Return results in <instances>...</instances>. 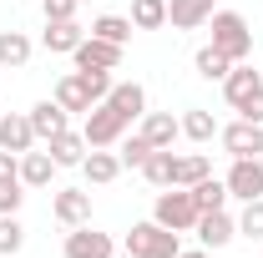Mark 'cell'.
Wrapping results in <instances>:
<instances>
[{
	"instance_id": "6da1fadb",
	"label": "cell",
	"mask_w": 263,
	"mask_h": 258,
	"mask_svg": "<svg viewBox=\"0 0 263 258\" xmlns=\"http://www.w3.org/2000/svg\"><path fill=\"white\" fill-rule=\"evenodd\" d=\"M208 26H213V46H218L228 61H248V51H253V31H248V21H243L238 10H213Z\"/></svg>"
},
{
	"instance_id": "7a4b0ae2",
	"label": "cell",
	"mask_w": 263,
	"mask_h": 258,
	"mask_svg": "<svg viewBox=\"0 0 263 258\" xmlns=\"http://www.w3.org/2000/svg\"><path fill=\"white\" fill-rule=\"evenodd\" d=\"M127 253L132 258H177V253H182V238H177L172 228H162L157 218H152V223H132Z\"/></svg>"
},
{
	"instance_id": "3957f363",
	"label": "cell",
	"mask_w": 263,
	"mask_h": 258,
	"mask_svg": "<svg viewBox=\"0 0 263 258\" xmlns=\"http://www.w3.org/2000/svg\"><path fill=\"white\" fill-rule=\"evenodd\" d=\"M152 218L162 228H172V233H193L197 228V202L187 188H167L162 197H157V208H152Z\"/></svg>"
},
{
	"instance_id": "277c9868",
	"label": "cell",
	"mask_w": 263,
	"mask_h": 258,
	"mask_svg": "<svg viewBox=\"0 0 263 258\" xmlns=\"http://www.w3.org/2000/svg\"><path fill=\"white\" fill-rule=\"evenodd\" d=\"M127 127H132L127 117H122L111 101H101V106H91V112H86V127H81V137H86V147H117Z\"/></svg>"
},
{
	"instance_id": "5b68a950",
	"label": "cell",
	"mask_w": 263,
	"mask_h": 258,
	"mask_svg": "<svg viewBox=\"0 0 263 258\" xmlns=\"http://www.w3.org/2000/svg\"><path fill=\"white\" fill-rule=\"evenodd\" d=\"M228 197H243V202H253V197H263V162L258 157H233L228 167Z\"/></svg>"
},
{
	"instance_id": "8992f818",
	"label": "cell",
	"mask_w": 263,
	"mask_h": 258,
	"mask_svg": "<svg viewBox=\"0 0 263 258\" xmlns=\"http://www.w3.org/2000/svg\"><path fill=\"white\" fill-rule=\"evenodd\" d=\"M71 56H76V71H117L122 66V46H111L101 35H86Z\"/></svg>"
},
{
	"instance_id": "52a82bcc",
	"label": "cell",
	"mask_w": 263,
	"mask_h": 258,
	"mask_svg": "<svg viewBox=\"0 0 263 258\" xmlns=\"http://www.w3.org/2000/svg\"><path fill=\"white\" fill-rule=\"evenodd\" d=\"M218 137H223V152H228V157H263V127L258 122H243V117H238V122L223 127Z\"/></svg>"
},
{
	"instance_id": "ba28073f",
	"label": "cell",
	"mask_w": 263,
	"mask_h": 258,
	"mask_svg": "<svg viewBox=\"0 0 263 258\" xmlns=\"http://www.w3.org/2000/svg\"><path fill=\"white\" fill-rule=\"evenodd\" d=\"M117 253V243H111V233H97V228H71L66 233V258H111Z\"/></svg>"
},
{
	"instance_id": "9c48e42d",
	"label": "cell",
	"mask_w": 263,
	"mask_h": 258,
	"mask_svg": "<svg viewBox=\"0 0 263 258\" xmlns=\"http://www.w3.org/2000/svg\"><path fill=\"white\" fill-rule=\"evenodd\" d=\"M193 233H197V243L213 253V248H223V243L238 238V223H233L223 208H213V213H197V228H193Z\"/></svg>"
},
{
	"instance_id": "30bf717a",
	"label": "cell",
	"mask_w": 263,
	"mask_h": 258,
	"mask_svg": "<svg viewBox=\"0 0 263 258\" xmlns=\"http://www.w3.org/2000/svg\"><path fill=\"white\" fill-rule=\"evenodd\" d=\"M51 213H56V223L81 228L86 218H91V193H81V188H61L56 202H51Z\"/></svg>"
},
{
	"instance_id": "8fae6325",
	"label": "cell",
	"mask_w": 263,
	"mask_h": 258,
	"mask_svg": "<svg viewBox=\"0 0 263 258\" xmlns=\"http://www.w3.org/2000/svg\"><path fill=\"white\" fill-rule=\"evenodd\" d=\"M66 117H71V112H66L56 97H51V101H35V106H31V132H35V142H51L56 132H66V127H71Z\"/></svg>"
},
{
	"instance_id": "7c38bea8",
	"label": "cell",
	"mask_w": 263,
	"mask_h": 258,
	"mask_svg": "<svg viewBox=\"0 0 263 258\" xmlns=\"http://www.w3.org/2000/svg\"><path fill=\"white\" fill-rule=\"evenodd\" d=\"M0 147H5V152H15V157H21V152H31V147H35L31 117H15V112H5V117H0Z\"/></svg>"
},
{
	"instance_id": "4fadbf2b",
	"label": "cell",
	"mask_w": 263,
	"mask_h": 258,
	"mask_svg": "<svg viewBox=\"0 0 263 258\" xmlns=\"http://www.w3.org/2000/svg\"><path fill=\"white\" fill-rule=\"evenodd\" d=\"M258 86H263V76H258V71H253V66H243V61H238V66H233V71H228V76H223V97L233 101V112H238L243 101L253 97Z\"/></svg>"
},
{
	"instance_id": "5bb4252c",
	"label": "cell",
	"mask_w": 263,
	"mask_h": 258,
	"mask_svg": "<svg viewBox=\"0 0 263 258\" xmlns=\"http://www.w3.org/2000/svg\"><path fill=\"white\" fill-rule=\"evenodd\" d=\"M46 147H51L56 167H81V162H86V137H81V132H71V127H66V132H56Z\"/></svg>"
},
{
	"instance_id": "9a60e30c",
	"label": "cell",
	"mask_w": 263,
	"mask_h": 258,
	"mask_svg": "<svg viewBox=\"0 0 263 258\" xmlns=\"http://www.w3.org/2000/svg\"><path fill=\"white\" fill-rule=\"evenodd\" d=\"M41 41H46V51H56V56H71V51L86 41V31H81L76 21H46V35H41Z\"/></svg>"
},
{
	"instance_id": "2e32d148",
	"label": "cell",
	"mask_w": 263,
	"mask_h": 258,
	"mask_svg": "<svg viewBox=\"0 0 263 258\" xmlns=\"http://www.w3.org/2000/svg\"><path fill=\"white\" fill-rule=\"evenodd\" d=\"M142 137H147L152 147H172V142L182 137V122H177L172 112H147V117H142Z\"/></svg>"
},
{
	"instance_id": "e0dca14e",
	"label": "cell",
	"mask_w": 263,
	"mask_h": 258,
	"mask_svg": "<svg viewBox=\"0 0 263 258\" xmlns=\"http://www.w3.org/2000/svg\"><path fill=\"white\" fill-rule=\"evenodd\" d=\"M213 10H218L213 0H167V21H172L177 31H193V26H202Z\"/></svg>"
},
{
	"instance_id": "ac0fdd59",
	"label": "cell",
	"mask_w": 263,
	"mask_h": 258,
	"mask_svg": "<svg viewBox=\"0 0 263 258\" xmlns=\"http://www.w3.org/2000/svg\"><path fill=\"white\" fill-rule=\"evenodd\" d=\"M56 177V157L51 152H21V182L26 188H51Z\"/></svg>"
},
{
	"instance_id": "d6986e66",
	"label": "cell",
	"mask_w": 263,
	"mask_h": 258,
	"mask_svg": "<svg viewBox=\"0 0 263 258\" xmlns=\"http://www.w3.org/2000/svg\"><path fill=\"white\" fill-rule=\"evenodd\" d=\"M106 101H111V106H117V112H122L127 122H137V117H147V91H142L137 81H117Z\"/></svg>"
},
{
	"instance_id": "ffe728a7",
	"label": "cell",
	"mask_w": 263,
	"mask_h": 258,
	"mask_svg": "<svg viewBox=\"0 0 263 258\" xmlns=\"http://www.w3.org/2000/svg\"><path fill=\"white\" fill-rule=\"evenodd\" d=\"M172 172H177V157H172V147H157L152 157L142 162V177H147L152 188H172Z\"/></svg>"
},
{
	"instance_id": "44dd1931",
	"label": "cell",
	"mask_w": 263,
	"mask_h": 258,
	"mask_svg": "<svg viewBox=\"0 0 263 258\" xmlns=\"http://www.w3.org/2000/svg\"><path fill=\"white\" fill-rule=\"evenodd\" d=\"M81 172H86V182H111L117 172H122V157H111V152H101V147H91L86 152V162H81Z\"/></svg>"
},
{
	"instance_id": "7402d4cb",
	"label": "cell",
	"mask_w": 263,
	"mask_h": 258,
	"mask_svg": "<svg viewBox=\"0 0 263 258\" xmlns=\"http://www.w3.org/2000/svg\"><path fill=\"white\" fill-rule=\"evenodd\" d=\"M187 193H193L197 213H213V208H223V202H228V182H218V177L208 172V177H202V182H193Z\"/></svg>"
},
{
	"instance_id": "603a6c76",
	"label": "cell",
	"mask_w": 263,
	"mask_h": 258,
	"mask_svg": "<svg viewBox=\"0 0 263 258\" xmlns=\"http://www.w3.org/2000/svg\"><path fill=\"white\" fill-rule=\"evenodd\" d=\"M56 101H61L66 112H91V97H86V81H81L76 71L56 81Z\"/></svg>"
},
{
	"instance_id": "cb8c5ba5",
	"label": "cell",
	"mask_w": 263,
	"mask_h": 258,
	"mask_svg": "<svg viewBox=\"0 0 263 258\" xmlns=\"http://www.w3.org/2000/svg\"><path fill=\"white\" fill-rule=\"evenodd\" d=\"M132 15H97L91 21V35H101V41H111V46H127L132 41Z\"/></svg>"
},
{
	"instance_id": "d4e9b609",
	"label": "cell",
	"mask_w": 263,
	"mask_h": 258,
	"mask_svg": "<svg viewBox=\"0 0 263 258\" xmlns=\"http://www.w3.org/2000/svg\"><path fill=\"white\" fill-rule=\"evenodd\" d=\"M193 66H197V76H202V81H223V76H228V71H233L238 61H228V56H223L218 46H202Z\"/></svg>"
},
{
	"instance_id": "484cf974",
	"label": "cell",
	"mask_w": 263,
	"mask_h": 258,
	"mask_svg": "<svg viewBox=\"0 0 263 258\" xmlns=\"http://www.w3.org/2000/svg\"><path fill=\"white\" fill-rule=\"evenodd\" d=\"M132 26H137V31L167 26V0H132Z\"/></svg>"
},
{
	"instance_id": "4316f807",
	"label": "cell",
	"mask_w": 263,
	"mask_h": 258,
	"mask_svg": "<svg viewBox=\"0 0 263 258\" xmlns=\"http://www.w3.org/2000/svg\"><path fill=\"white\" fill-rule=\"evenodd\" d=\"M26 61H31V35L0 31V66H26Z\"/></svg>"
},
{
	"instance_id": "83f0119b",
	"label": "cell",
	"mask_w": 263,
	"mask_h": 258,
	"mask_svg": "<svg viewBox=\"0 0 263 258\" xmlns=\"http://www.w3.org/2000/svg\"><path fill=\"white\" fill-rule=\"evenodd\" d=\"M208 172H213V162L208 157H177V172H172V188H193V182H202V177H208Z\"/></svg>"
},
{
	"instance_id": "f1b7e54d",
	"label": "cell",
	"mask_w": 263,
	"mask_h": 258,
	"mask_svg": "<svg viewBox=\"0 0 263 258\" xmlns=\"http://www.w3.org/2000/svg\"><path fill=\"white\" fill-rule=\"evenodd\" d=\"M21 243H26V228L15 213H0V258H15L21 253Z\"/></svg>"
},
{
	"instance_id": "f546056e",
	"label": "cell",
	"mask_w": 263,
	"mask_h": 258,
	"mask_svg": "<svg viewBox=\"0 0 263 258\" xmlns=\"http://www.w3.org/2000/svg\"><path fill=\"white\" fill-rule=\"evenodd\" d=\"M182 137H193V142H213V137H218V122H213V112H187V117H182Z\"/></svg>"
},
{
	"instance_id": "4dcf8cb0",
	"label": "cell",
	"mask_w": 263,
	"mask_h": 258,
	"mask_svg": "<svg viewBox=\"0 0 263 258\" xmlns=\"http://www.w3.org/2000/svg\"><path fill=\"white\" fill-rule=\"evenodd\" d=\"M76 76L86 81V97H91V106H101V101L111 97V86H117V81H111L106 71H76Z\"/></svg>"
},
{
	"instance_id": "1f68e13d",
	"label": "cell",
	"mask_w": 263,
	"mask_h": 258,
	"mask_svg": "<svg viewBox=\"0 0 263 258\" xmlns=\"http://www.w3.org/2000/svg\"><path fill=\"white\" fill-rule=\"evenodd\" d=\"M238 233H243V238H263V197L243 202V218H238Z\"/></svg>"
},
{
	"instance_id": "d6a6232c",
	"label": "cell",
	"mask_w": 263,
	"mask_h": 258,
	"mask_svg": "<svg viewBox=\"0 0 263 258\" xmlns=\"http://www.w3.org/2000/svg\"><path fill=\"white\" fill-rule=\"evenodd\" d=\"M152 152H157V147H152L147 137H132V142H122V152H117V157H122V167H142Z\"/></svg>"
},
{
	"instance_id": "836d02e7",
	"label": "cell",
	"mask_w": 263,
	"mask_h": 258,
	"mask_svg": "<svg viewBox=\"0 0 263 258\" xmlns=\"http://www.w3.org/2000/svg\"><path fill=\"white\" fill-rule=\"evenodd\" d=\"M21 188H26V182H21V172H15V177H0V213H21Z\"/></svg>"
},
{
	"instance_id": "e575fe53",
	"label": "cell",
	"mask_w": 263,
	"mask_h": 258,
	"mask_svg": "<svg viewBox=\"0 0 263 258\" xmlns=\"http://www.w3.org/2000/svg\"><path fill=\"white\" fill-rule=\"evenodd\" d=\"M81 0H46V21H76Z\"/></svg>"
},
{
	"instance_id": "d590c367",
	"label": "cell",
	"mask_w": 263,
	"mask_h": 258,
	"mask_svg": "<svg viewBox=\"0 0 263 258\" xmlns=\"http://www.w3.org/2000/svg\"><path fill=\"white\" fill-rule=\"evenodd\" d=\"M238 112H243V122H258V127H263V86H258V91H253L248 101H243Z\"/></svg>"
},
{
	"instance_id": "8d00e7d4",
	"label": "cell",
	"mask_w": 263,
	"mask_h": 258,
	"mask_svg": "<svg viewBox=\"0 0 263 258\" xmlns=\"http://www.w3.org/2000/svg\"><path fill=\"white\" fill-rule=\"evenodd\" d=\"M15 172H21V157H15V152H5V147H0V177H15Z\"/></svg>"
},
{
	"instance_id": "74e56055",
	"label": "cell",
	"mask_w": 263,
	"mask_h": 258,
	"mask_svg": "<svg viewBox=\"0 0 263 258\" xmlns=\"http://www.w3.org/2000/svg\"><path fill=\"white\" fill-rule=\"evenodd\" d=\"M177 258H213L208 248H187V253H177Z\"/></svg>"
},
{
	"instance_id": "f35d334b",
	"label": "cell",
	"mask_w": 263,
	"mask_h": 258,
	"mask_svg": "<svg viewBox=\"0 0 263 258\" xmlns=\"http://www.w3.org/2000/svg\"><path fill=\"white\" fill-rule=\"evenodd\" d=\"M111 258H132V253H127V248H122V253H111Z\"/></svg>"
},
{
	"instance_id": "ab89813d",
	"label": "cell",
	"mask_w": 263,
	"mask_h": 258,
	"mask_svg": "<svg viewBox=\"0 0 263 258\" xmlns=\"http://www.w3.org/2000/svg\"><path fill=\"white\" fill-rule=\"evenodd\" d=\"M0 117H5V112H0Z\"/></svg>"
}]
</instances>
